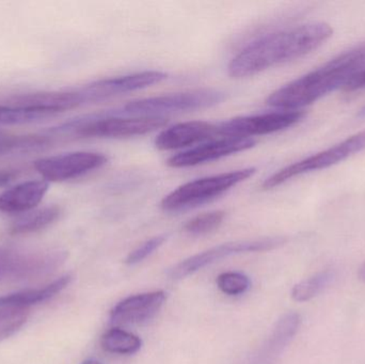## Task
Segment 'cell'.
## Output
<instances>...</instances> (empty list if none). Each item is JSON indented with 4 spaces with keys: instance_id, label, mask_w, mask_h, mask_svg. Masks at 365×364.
<instances>
[{
    "instance_id": "ffe728a7",
    "label": "cell",
    "mask_w": 365,
    "mask_h": 364,
    "mask_svg": "<svg viewBox=\"0 0 365 364\" xmlns=\"http://www.w3.org/2000/svg\"><path fill=\"white\" fill-rule=\"evenodd\" d=\"M101 345L113 354L132 355L141 348L140 338L120 328H113L103 335Z\"/></svg>"
},
{
    "instance_id": "4316f807",
    "label": "cell",
    "mask_w": 365,
    "mask_h": 364,
    "mask_svg": "<svg viewBox=\"0 0 365 364\" xmlns=\"http://www.w3.org/2000/svg\"><path fill=\"white\" fill-rule=\"evenodd\" d=\"M344 89L349 92L365 89V68L349 81V83L345 85Z\"/></svg>"
},
{
    "instance_id": "484cf974",
    "label": "cell",
    "mask_w": 365,
    "mask_h": 364,
    "mask_svg": "<svg viewBox=\"0 0 365 364\" xmlns=\"http://www.w3.org/2000/svg\"><path fill=\"white\" fill-rule=\"evenodd\" d=\"M166 235H160V236L153 237V239H148L147 241L139 246L138 248L130 252L126 258L125 263L128 265L138 264L143 262L148 256H151L155 250H158L163 244L166 241Z\"/></svg>"
},
{
    "instance_id": "5bb4252c",
    "label": "cell",
    "mask_w": 365,
    "mask_h": 364,
    "mask_svg": "<svg viewBox=\"0 0 365 364\" xmlns=\"http://www.w3.org/2000/svg\"><path fill=\"white\" fill-rule=\"evenodd\" d=\"M166 301L163 291L135 295L120 301L110 312L113 324L128 325L145 322L153 318Z\"/></svg>"
},
{
    "instance_id": "cb8c5ba5",
    "label": "cell",
    "mask_w": 365,
    "mask_h": 364,
    "mask_svg": "<svg viewBox=\"0 0 365 364\" xmlns=\"http://www.w3.org/2000/svg\"><path fill=\"white\" fill-rule=\"evenodd\" d=\"M225 218L223 211H212L195 216L186 222L184 230L189 234L204 235L214 232L222 224Z\"/></svg>"
},
{
    "instance_id": "7a4b0ae2",
    "label": "cell",
    "mask_w": 365,
    "mask_h": 364,
    "mask_svg": "<svg viewBox=\"0 0 365 364\" xmlns=\"http://www.w3.org/2000/svg\"><path fill=\"white\" fill-rule=\"evenodd\" d=\"M364 68L365 43H362L272 92L266 104L282 110H300L330 92L345 87Z\"/></svg>"
},
{
    "instance_id": "9c48e42d",
    "label": "cell",
    "mask_w": 365,
    "mask_h": 364,
    "mask_svg": "<svg viewBox=\"0 0 365 364\" xmlns=\"http://www.w3.org/2000/svg\"><path fill=\"white\" fill-rule=\"evenodd\" d=\"M304 117V113L302 110H279L234 118L216 124L217 136L252 138L253 136L274 134L295 125Z\"/></svg>"
},
{
    "instance_id": "52a82bcc",
    "label": "cell",
    "mask_w": 365,
    "mask_h": 364,
    "mask_svg": "<svg viewBox=\"0 0 365 364\" xmlns=\"http://www.w3.org/2000/svg\"><path fill=\"white\" fill-rule=\"evenodd\" d=\"M287 243L285 237H265V239H249V241H231L222 244L205 250L201 254L190 256L175 265L169 269L168 275L171 279H182L187 276L192 275L195 271L212 263L218 262L222 259L233 254H246V252L269 251L281 247Z\"/></svg>"
},
{
    "instance_id": "277c9868",
    "label": "cell",
    "mask_w": 365,
    "mask_h": 364,
    "mask_svg": "<svg viewBox=\"0 0 365 364\" xmlns=\"http://www.w3.org/2000/svg\"><path fill=\"white\" fill-rule=\"evenodd\" d=\"M255 172L257 169L248 167L188 182L167 194L160 202V207L168 213L193 209L222 196L238 184L253 177Z\"/></svg>"
},
{
    "instance_id": "f1b7e54d",
    "label": "cell",
    "mask_w": 365,
    "mask_h": 364,
    "mask_svg": "<svg viewBox=\"0 0 365 364\" xmlns=\"http://www.w3.org/2000/svg\"><path fill=\"white\" fill-rule=\"evenodd\" d=\"M359 278L362 280V281L365 282V263H364V265L360 267Z\"/></svg>"
},
{
    "instance_id": "7402d4cb",
    "label": "cell",
    "mask_w": 365,
    "mask_h": 364,
    "mask_svg": "<svg viewBox=\"0 0 365 364\" xmlns=\"http://www.w3.org/2000/svg\"><path fill=\"white\" fill-rule=\"evenodd\" d=\"M28 316V308L15 306L0 307V342L8 339L23 327Z\"/></svg>"
},
{
    "instance_id": "83f0119b",
    "label": "cell",
    "mask_w": 365,
    "mask_h": 364,
    "mask_svg": "<svg viewBox=\"0 0 365 364\" xmlns=\"http://www.w3.org/2000/svg\"><path fill=\"white\" fill-rule=\"evenodd\" d=\"M15 172L11 170H0V187L10 183L14 179Z\"/></svg>"
},
{
    "instance_id": "d4e9b609",
    "label": "cell",
    "mask_w": 365,
    "mask_h": 364,
    "mask_svg": "<svg viewBox=\"0 0 365 364\" xmlns=\"http://www.w3.org/2000/svg\"><path fill=\"white\" fill-rule=\"evenodd\" d=\"M217 286L219 290L230 296L242 294L246 292L250 286L248 277L238 273L221 274L217 278Z\"/></svg>"
},
{
    "instance_id": "7c38bea8",
    "label": "cell",
    "mask_w": 365,
    "mask_h": 364,
    "mask_svg": "<svg viewBox=\"0 0 365 364\" xmlns=\"http://www.w3.org/2000/svg\"><path fill=\"white\" fill-rule=\"evenodd\" d=\"M9 102V105L12 106L41 111L49 115L72 110L86 105L79 89L21 94L13 96Z\"/></svg>"
},
{
    "instance_id": "f546056e",
    "label": "cell",
    "mask_w": 365,
    "mask_h": 364,
    "mask_svg": "<svg viewBox=\"0 0 365 364\" xmlns=\"http://www.w3.org/2000/svg\"><path fill=\"white\" fill-rule=\"evenodd\" d=\"M81 364H102V363H98V361L93 360V359H90V360H86L85 363H83Z\"/></svg>"
},
{
    "instance_id": "5b68a950",
    "label": "cell",
    "mask_w": 365,
    "mask_h": 364,
    "mask_svg": "<svg viewBox=\"0 0 365 364\" xmlns=\"http://www.w3.org/2000/svg\"><path fill=\"white\" fill-rule=\"evenodd\" d=\"M227 98L225 92L217 89H197L167 95L153 96L132 100L124 105L117 115H160L164 113H185L210 108Z\"/></svg>"
},
{
    "instance_id": "3957f363",
    "label": "cell",
    "mask_w": 365,
    "mask_h": 364,
    "mask_svg": "<svg viewBox=\"0 0 365 364\" xmlns=\"http://www.w3.org/2000/svg\"><path fill=\"white\" fill-rule=\"evenodd\" d=\"M168 119L160 115H122L109 113L83 115L47 130L56 138H128L164 128Z\"/></svg>"
},
{
    "instance_id": "44dd1931",
    "label": "cell",
    "mask_w": 365,
    "mask_h": 364,
    "mask_svg": "<svg viewBox=\"0 0 365 364\" xmlns=\"http://www.w3.org/2000/svg\"><path fill=\"white\" fill-rule=\"evenodd\" d=\"M334 277V275L331 271L317 273V275H313L312 277L296 284L292 291V297L297 303L310 301L317 296L326 286H329Z\"/></svg>"
},
{
    "instance_id": "2e32d148",
    "label": "cell",
    "mask_w": 365,
    "mask_h": 364,
    "mask_svg": "<svg viewBox=\"0 0 365 364\" xmlns=\"http://www.w3.org/2000/svg\"><path fill=\"white\" fill-rule=\"evenodd\" d=\"M300 325L299 314H284L276 324L269 339L262 348L261 354L257 356L259 364H267L274 361L281 352L287 348L293 339Z\"/></svg>"
},
{
    "instance_id": "8fae6325",
    "label": "cell",
    "mask_w": 365,
    "mask_h": 364,
    "mask_svg": "<svg viewBox=\"0 0 365 364\" xmlns=\"http://www.w3.org/2000/svg\"><path fill=\"white\" fill-rule=\"evenodd\" d=\"M167 78V74L160 71H143L113 78L101 79L78 88L85 104L102 102L120 94L145 89Z\"/></svg>"
},
{
    "instance_id": "9a60e30c",
    "label": "cell",
    "mask_w": 365,
    "mask_h": 364,
    "mask_svg": "<svg viewBox=\"0 0 365 364\" xmlns=\"http://www.w3.org/2000/svg\"><path fill=\"white\" fill-rule=\"evenodd\" d=\"M49 189L45 180L23 182L0 192V213L24 214L36 209Z\"/></svg>"
},
{
    "instance_id": "6da1fadb",
    "label": "cell",
    "mask_w": 365,
    "mask_h": 364,
    "mask_svg": "<svg viewBox=\"0 0 365 364\" xmlns=\"http://www.w3.org/2000/svg\"><path fill=\"white\" fill-rule=\"evenodd\" d=\"M332 33L330 25L314 21L267 34L240 51L230 62L227 73L236 79L253 76L311 53Z\"/></svg>"
},
{
    "instance_id": "ac0fdd59",
    "label": "cell",
    "mask_w": 365,
    "mask_h": 364,
    "mask_svg": "<svg viewBox=\"0 0 365 364\" xmlns=\"http://www.w3.org/2000/svg\"><path fill=\"white\" fill-rule=\"evenodd\" d=\"M53 137L47 134L14 135L0 130V157L11 154H27L41 151L53 143Z\"/></svg>"
},
{
    "instance_id": "ba28073f",
    "label": "cell",
    "mask_w": 365,
    "mask_h": 364,
    "mask_svg": "<svg viewBox=\"0 0 365 364\" xmlns=\"http://www.w3.org/2000/svg\"><path fill=\"white\" fill-rule=\"evenodd\" d=\"M107 162L108 158L104 154L81 151L38 158L34 166L45 181L59 183L98 170Z\"/></svg>"
},
{
    "instance_id": "30bf717a",
    "label": "cell",
    "mask_w": 365,
    "mask_h": 364,
    "mask_svg": "<svg viewBox=\"0 0 365 364\" xmlns=\"http://www.w3.org/2000/svg\"><path fill=\"white\" fill-rule=\"evenodd\" d=\"M257 145L253 138L242 137H219L207 142L200 143L195 147L171 156L167 165L171 168H189L206 162H214L233 154L247 151Z\"/></svg>"
},
{
    "instance_id": "d6986e66",
    "label": "cell",
    "mask_w": 365,
    "mask_h": 364,
    "mask_svg": "<svg viewBox=\"0 0 365 364\" xmlns=\"http://www.w3.org/2000/svg\"><path fill=\"white\" fill-rule=\"evenodd\" d=\"M61 209L57 205L32 209L17 217L11 224V234H29L51 226L59 218Z\"/></svg>"
},
{
    "instance_id": "e0dca14e",
    "label": "cell",
    "mask_w": 365,
    "mask_h": 364,
    "mask_svg": "<svg viewBox=\"0 0 365 364\" xmlns=\"http://www.w3.org/2000/svg\"><path fill=\"white\" fill-rule=\"evenodd\" d=\"M71 281H72V276H62L59 279L55 280L44 288L21 291V292L0 297V307L15 306V307L28 308L29 306L43 303L59 294L71 284Z\"/></svg>"
},
{
    "instance_id": "603a6c76",
    "label": "cell",
    "mask_w": 365,
    "mask_h": 364,
    "mask_svg": "<svg viewBox=\"0 0 365 364\" xmlns=\"http://www.w3.org/2000/svg\"><path fill=\"white\" fill-rule=\"evenodd\" d=\"M51 117L41 111L21 108L12 105H0V125H19L32 123Z\"/></svg>"
},
{
    "instance_id": "8992f818",
    "label": "cell",
    "mask_w": 365,
    "mask_h": 364,
    "mask_svg": "<svg viewBox=\"0 0 365 364\" xmlns=\"http://www.w3.org/2000/svg\"><path fill=\"white\" fill-rule=\"evenodd\" d=\"M364 150H365V130L345 139L342 142L338 143L325 151L319 152V153L309 156L304 160L280 169L263 182L262 188L265 190L272 189L294 177L313 172V171L329 168V167L339 164Z\"/></svg>"
},
{
    "instance_id": "4fadbf2b",
    "label": "cell",
    "mask_w": 365,
    "mask_h": 364,
    "mask_svg": "<svg viewBox=\"0 0 365 364\" xmlns=\"http://www.w3.org/2000/svg\"><path fill=\"white\" fill-rule=\"evenodd\" d=\"M214 136H217L216 124L206 121L182 122L163 130L154 143L160 151H175L212 140Z\"/></svg>"
}]
</instances>
